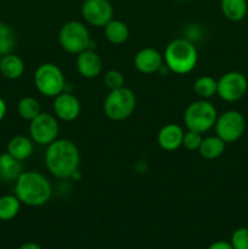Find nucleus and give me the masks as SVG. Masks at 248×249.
<instances>
[{
    "label": "nucleus",
    "instance_id": "24",
    "mask_svg": "<svg viewBox=\"0 0 248 249\" xmlns=\"http://www.w3.org/2000/svg\"><path fill=\"white\" fill-rule=\"evenodd\" d=\"M17 112H18L21 118L31 122L41 112L40 104L35 97L26 96L19 100L18 104H17Z\"/></svg>",
    "mask_w": 248,
    "mask_h": 249
},
{
    "label": "nucleus",
    "instance_id": "2",
    "mask_svg": "<svg viewBox=\"0 0 248 249\" xmlns=\"http://www.w3.org/2000/svg\"><path fill=\"white\" fill-rule=\"evenodd\" d=\"M15 195L22 204L28 207H41L48 203L53 195V186L45 175L29 170L22 172L15 181Z\"/></svg>",
    "mask_w": 248,
    "mask_h": 249
},
{
    "label": "nucleus",
    "instance_id": "16",
    "mask_svg": "<svg viewBox=\"0 0 248 249\" xmlns=\"http://www.w3.org/2000/svg\"><path fill=\"white\" fill-rule=\"evenodd\" d=\"M34 142L24 135H16L7 143V152L18 160H26L33 155Z\"/></svg>",
    "mask_w": 248,
    "mask_h": 249
},
{
    "label": "nucleus",
    "instance_id": "27",
    "mask_svg": "<svg viewBox=\"0 0 248 249\" xmlns=\"http://www.w3.org/2000/svg\"><path fill=\"white\" fill-rule=\"evenodd\" d=\"M231 246L233 249H248V228H238L231 235Z\"/></svg>",
    "mask_w": 248,
    "mask_h": 249
},
{
    "label": "nucleus",
    "instance_id": "15",
    "mask_svg": "<svg viewBox=\"0 0 248 249\" xmlns=\"http://www.w3.org/2000/svg\"><path fill=\"white\" fill-rule=\"evenodd\" d=\"M185 131L179 124L168 123L160 128L157 135V142L162 150L173 152L182 146Z\"/></svg>",
    "mask_w": 248,
    "mask_h": 249
},
{
    "label": "nucleus",
    "instance_id": "30",
    "mask_svg": "<svg viewBox=\"0 0 248 249\" xmlns=\"http://www.w3.org/2000/svg\"><path fill=\"white\" fill-rule=\"evenodd\" d=\"M17 249H43V247L35 242H26L23 243V245L19 246Z\"/></svg>",
    "mask_w": 248,
    "mask_h": 249
},
{
    "label": "nucleus",
    "instance_id": "22",
    "mask_svg": "<svg viewBox=\"0 0 248 249\" xmlns=\"http://www.w3.org/2000/svg\"><path fill=\"white\" fill-rule=\"evenodd\" d=\"M21 204L16 195H5L0 197V220L10 221L16 218L21 209Z\"/></svg>",
    "mask_w": 248,
    "mask_h": 249
},
{
    "label": "nucleus",
    "instance_id": "9",
    "mask_svg": "<svg viewBox=\"0 0 248 249\" xmlns=\"http://www.w3.org/2000/svg\"><path fill=\"white\" fill-rule=\"evenodd\" d=\"M58 121L55 114L40 112L34 119H32L29 124V134L34 143L39 146H49L53 141L57 140Z\"/></svg>",
    "mask_w": 248,
    "mask_h": 249
},
{
    "label": "nucleus",
    "instance_id": "26",
    "mask_svg": "<svg viewBox=\"0 0 248 249\" xmlns=\"http://www.w3.org/2000/svg\"><path fill=\"white\" fill-rule=\"evenodd\" d=\"M125 79L121 71L118 70H109L105 73L104 75V84L108 90H116L119 88L125 87L124 85Z\"/></svg>",
    "mask_w": 248,
    "mask_h": 249
},
{
    "label": "nucleus",
    "instance_id": "19",
    "mask_svg": "<svg viewBox=\"0 0 248 249\" xmlns=\"http://www.w3.org/2000/svg\"><path fill=\"white\" fill-rule=\"evenodd\" d=\"M104 28L106 39L114 45H121L125 43L130 34L128 26L121 19L112 18Z\"/></svg>",
    "mask_w": 248,
    "mask_h": 249
},
{
    "label": "nucleus",
    "instance_id": "31",
    "mask_svg": "<svg viewBox=\"0 0 248 249\" xmlns=\"http://www.w3.org/2000/svg\"><path fill=\"white\" fill-rule=\"evenodd\" d=\"M6 111H7L6 104H5V101L2 100V97H0V122L4 119L5 114H6Z\"/></svg>",
    "mask_w": 248,
    "mask_h": 249
},
{
    "label": "nucleus",
    "instance_id": "21",
    "mask_svg": "<svg viewBox=\"0 0 248 249\" xmlns=\"http://www.w3.org/2000/svg\"><path fill=\"white\" fill-rule=\"evenodd\" d=\"M226 143L219 136H208L202 140L198 153L204 160H215L224 153Z\"/></svg>",
    "mask_w": 248,
    "mask_h": 249
},
{
    "label": "nucleus",
    "instance_id": "5",
    "mask_svg": "<svg viewBox=\"0 0 248 249\" xmlns=\"http://www.w3.org/2000/svg\"><path fill=\"white\" fill-rule=\"evenodd\" d=\"M218 111L208 100H197L186 107L184 113V123L187 130L204 134L215 125Z\"/></svg>",
    "mask_w": 248,
    "mask_h": 249
},
{
    "label": "nucleus",
    "instance_id": "3",
    "mask_svg": "<svg viewBox=\"0 0 248 249\" xmlns=\"http://www.w3.org/2000/svg\"><path fill=\"white\" fill-rule=\"evenodd\" d=\"M163 60L170 72L184 75L196 68L198 51L192 40L187 38H177L165 46Z\"/></svg>",
    "mask_w": 248,
    "mask_h": 249
},
{
    "label": "nucleus",
    "instance_id": "13",
    "mask_svg": "<svg viewBox=\"0 0 248 249\" xmlns=\"http://www.w3.org/2000/svg\"><path fill=\"white\" fill-rule=\"evenodd\" d=\"M164 65L163 55L153 48H142L134 56V67L142 74H155Z\"/></svg>",
    "mask_w": 248,
    "mask_h": 249
},
{
    "label": "nucleus",
    "instance_id": "28",
    "mask_svg": "<svg viewBox=\"0 0 248 249\" xmlns=\"http://www.w3.org/2000/svg\"><path fill=\"white\" fill-rule=\"evenodd\" d=\"M202 134L197 133V131L187 130L184 134V139H182V146L189 151H198L199 146H201Z\"/></svg>",
    "mask_w": 248,
    "mask_h": 249
},
{
    "label": "nucleus",
    "instance_id": "32",
    "mask_svg": "<svg viewBox=\"0 0 248 249\" xmlns=\"http://www.w3.org/2000/svg\"><path fill=\"white\" fill-rule=\"evenodd\" d=\"M177 1H186V0H177Z\"/></svg>",
    "mask_w": 248,
    "mask_h": 249
},
{
    "label": "nucleus",
    "instance_id": "10",
    "mask_svg": "<svg viewBox=\"0 0 248 249\" xmlns=\"http://www.w3.org/2000/svg\"><path fill=\"white\" fill-rule=\"evenodd\" d=\"M248 90V80L243 73L230 71L218 79L216 95L226 102H236L245 97Z\"/></svg>",
    "mask_w": 248,
    "mask_h": 249
},
{
    "label": "nucleus",
    "instance_id": "20",
    "mask_svg": "<svg viewBox=\"0 0 248 249\" xmlns=\"http://www.w3.org/2000/svg\"><path fill=\"white\" fill-rule=\"evenodd\" d=\"M220 9L224 16L231 22H240L247 16V0H221Z\"/></svg>",
    "mask_w": 248,
    "mask_h": 249
},
{
    "label": "nucleus",
    "instance_id": "6",
    "mask_svg": "<svg viewBox=\"0 0 248 249\" xmlns=\"http://www.w3.org/2000/svg\"><path fill=\"white\" fill-rule=\"evenodd\" d=\"M136 108V95L129 88L123 87L116 90H109L105 97L104 112L107 118L114 122L128 119Z\"/></svg>",
    "mask_w": 248,
    "mask_h": 249
},
{
    "label": "nucleus",
    "instance_id": "11",
    "mask_svg": "<svg viewBox=\"0 0 248 249\" xmlns=\"http://www.w3.org/2000/svg\"><path fill=\"white\" fill-rule=\"evenodd\" d=\"M82 16L92 27H105L113 18V6L108 0H85Z\"/></svg>",
    "mask_w": 248,
    "mask_h": 249
},
{
    "label": "nucleus",
    "instance_id": "4",
    "mask_svg": "<svg viewBox=\"0 0 248 249\" xmlns=\"http://www.w3.org/2000/svg\"><path fill=\"white\" fill-rule=\"evenodd\" d=\"M58 43L66 53L72 55H78L96 46L88 27L80 21L66 22L58 33Z\"/></svg>",
    "mask_w": 248,
    "mask_h": 249
},
{
    "label": "nucleus",
    "instance_id": "7",
    "mask_svg": "<svg viewBox=\"0 0 248 249\" xmlns=\"http://www.w3.org/2000/svg\"><path fill=\"white\" fill-rule=\"evenodd\" d=\"M34 85L41 95L56 97L66 89V78L62 70L51 62L41 63L34 72Z\"/></svg>",
    "mask_w": 248,
    "mask_h": 249
},
{
    "label": "nucleus",
    "instance_id": "1",
    "mask_svg": "<svg viewBox=\"0 0 248 249\" xmlns=\"http://www.w3.org/2000/svg\"><path fill=\"white\" fill-rule=\"evenodd\" d=\"M46 169L57 179H70L79 170L80 152L73 141L57 139L46 146L44 156Z\"/></svg>",
    "mask_w": 248,
    "mask_h": 249
},
{
    "label": "nucleus",
    "instance_id": "23",
    "mask_svg": "<svg viewBox=\"0 0 248 249\" xmlns=\"http://www.w3.org/2000/svg\"><path fill=\"white\" fill-rule=\"evenodd\" d=\"M194 91L199 99L208 100L216 95L218 91V80L211 75H202L194 83Z\"/></svg>",
    "mask_w": 248,
    "mask_h": 249
},
{
    "label": "nucleus",
    "instance_id": "25",
    "mask_svg": "<svg viewBox=\"0 0 248 249\" xmlns=\"http://www.w3.org/2000/svg\"><path fill=\"white\" fill-rule=\"evenodd\" d=\"M17 43L16 33L11 26L0 22V56L11 53Z\"/></svg>",
    "mask_w": 248,
    "mask_h": 249
},
{
    "label": "nucleus",
    "instance_id": "18",
    "mask_svg": "<svg viewBox=\"0 0 248 249\" xmlns=\"http://www.w3.org/2000/svg\"><path fill=\"white\" fill-rule=\"evenodd\" d=\"M0 73L6 79H18L24 73V62L19 56L7 53L0 60Z\"/></svg>",
    "mask_w": 248,
    "mask_h": 249
},
{
    "label": "nucleus",
    "instance_id": "33",
    "mask_svg": "<svg viewBox=\"0 0 248 249\" xmlns=\"http://www.w3.org/2000/svg\"><path fill=\"white\" fill-rule=\"evenodd\" d=\"M1 57H2V56H0V60H1Z\"/></svg>",
    "mask_w": 248,
    "mask_h": 249
},
{
    "label": "nucleus",
    "instance_id": "17",
    "mask_svg": "<svg viewBox=\"0 0 248 249\" xmlns=\"http://www.w3.org/2000/svg\"><path fill=\"white\" fill-rule=\"evenodd\" d=\"M22 172L21 160L12 157L9 152L0 155V179L6 182H15Z\"/></svg>",
    "mask_w": 248,
    "mask_h": 249
},
{
    "label": "nucleus",
    "instance_id": "14",
    "mask_svg": "<svg viewBox=\"0 0 248 249\" xmlns=\"http://www.w3.org/2000/svg\"><path fill=\"white\" fill-rule=\"evenodd\" d=\"M75 66L78 73L85 79H94L102 72V60L95 49H89L78 53Z\"/></svg>",
    "mask_w": 248,
    "mask_h": 249
},
{
    "label": "nucleus",
    "instance_id": "12",
    "mask_svg": "<svg viewBox=\"0 0 248 249\" xmlns=\"http://www.w3.org/2000/svg\"><path fill=\"white\" fill-rule=\"evenodd\" d=\"M53 114L57 119L63 122H73L79 117L82 106L77 97L67 91L61 92L56 97H53Z\"/></svg>",
    "mask_w": 248,
    "mask_h": 249
},
{
    "label": "nucleus",
    "instance_id": "29",
    "mask_svg": "<svg viewBox=\"0 0 248 249\" xmlns=\"http://www.w3.org/2000/svg\"><path fill=\"white\" fill-rule=\"evenodd\" d=\"M207 249H233L230 242L228 241H215V242L211 243Z\"/></svg>",
    "mask_w": 248,
    "mask_h": 249
},
{
    "label": "nucleus",
    "instance_id": "8",
    "mask_svg": "<svg viewBox=\"0 0 248 249\" xmlns=\"http://www.w3.org/2000/svg\"><path fill=\"white\" fill-rule=\"evenodd\" d=\"M215 135L225 143L236 142L242 138L246 130V119L241 112L229 109L218 116L215 122Z\"/></svg>",
    "mask_w": 248,
    "mask_h": 249
}]
</instances>
